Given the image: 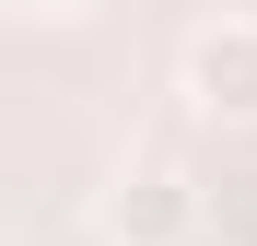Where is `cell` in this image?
Masks as SVG:
<instances>
[{"instance_id":"obj_1","label":"cell","mask_w":257,"mask_h":246,"mask_svg":"<svg viewBox=\"0 0 257 246\" xmlns=\"http://www.w3.org/2000/svg\"><path fill=\"white\" fill-rule=\"evenodd\" d=\"M176 94L210 129H257V12H210L176 47Z\"/></svg>"},{"instance_id":"obj_2","label":"cell","mask_w":257,"mask_h":246,"mask_svg":"<svg viewBox=\"0 0 257 246\" xmlns=\"http://www.w3.org/2000/svg\"><path fill=\"white\" fill-rule=\"evenodd\" d=\"M199 234V188L187 176H128L105 199V246H187Z\"/></svg>"},{"instance_id":"obj_3","label":"cell","mask_w":257,"mask_h":246,"mask_svg":"<svg viewBox=\"0 0 257 246\" xmlns=\"http://www.w3.org/2000/svg\"><path fill=\"white\" fill-rule=\"evenodd\" d=\"M35 12H94V0H35Z\"/></svg>"}]
</instances>
